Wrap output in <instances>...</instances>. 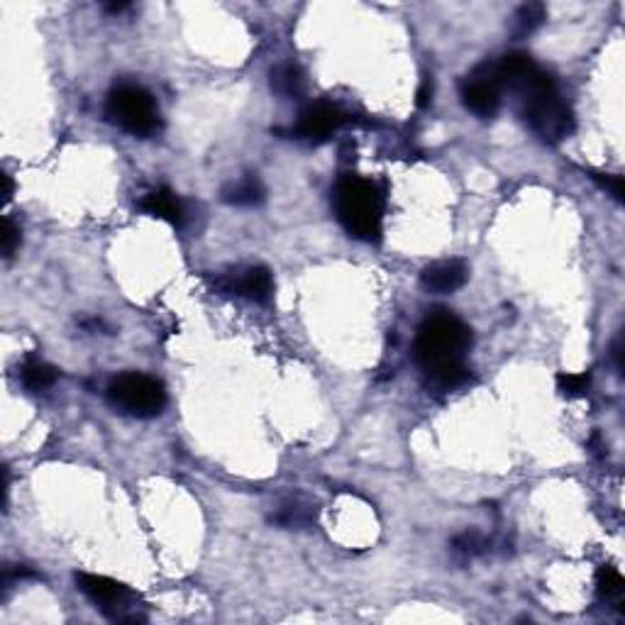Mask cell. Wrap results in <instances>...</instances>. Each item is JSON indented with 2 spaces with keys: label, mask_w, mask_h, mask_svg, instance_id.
I'll list each match as a JSON object with an SVG mask.
<instances>
[{
  "label": "cell",
  "mask_w": 625,
  "mask_h": 625,
  "mask_svg": "<svg viewBox=\"0 0 625 625\" xmlns=\"http://www.w3.org/2000/svg\"><path fill=\"white\" fill-rule=\"evenodd\" d=\"M594 178L603 186V188H606V191H610V194H613V198H616V201H623V194H625L623 178L610 176V174H606V176H603V174H594Z\"/></svg>",
  "instance_id": "obj_21"
},
{
  "label": "cell",
  "mask_w": 625,
  "mask_h": 625,
  "mask_svg": "<svg viewBox=\"0 0 625 625\" xmlns=\"http://www.w3.org/2000/svg\"><path fill=\"white\" fill-rule=\"evenodd\" d=\"M487 538L484 535H479V533H474V530H469V533H462V535H457L455 540H452V548H455V552L457 555H462V557H477V555H481L484 549H487Z\"/></svg>",
  "instance_id": "obj_18"
},
{
  "label": "cell",
  "mask_w": 625,
  "mask_h": 625,
  "mask_svg": "<svg viewBox=\"0 0 625 625\" xmlns=\"http://www.w3.org/2000/svg\"><path fill=\"white\" fill-rule=\"evenodd\" d=\"M471 348V328L449 310H432L416 335V359L425 377L440 388H457L469 378L464 357Z\"/></svg>",
  "instance_id": "obj_2"
},
{
  "label": "cell",
  "mask_w": 625,
  "mask_h": 625,
  "mask_svg": "<svg viewBox=\"0 0 625 625\" xmlns=\"http://www.w3.org/2000/svg\"><path fill=\"white\" fill-rule=\"evenodd\" d=\"M139 208L145 210L147 216H155L171 225H178L181 217H184L181 201H178L176 194L169 191V188H155V191L145 194V198L139 201Z\"/></svg>",
  "instance_id": "obj_11"
},
{
  "label": "cell",
  "mask_w": 625,
  "mask_h": 625,
  "mask_svg": "<svg viewBox=\"0 0 625 625\" xmlns=\"http://www.w3.org/2000/svg\"><path fill=\"white\" fill-rule=\"evenodd\" d=\"M271 91L281 96V98H298L306 91V76H303L301 66L291 62L277 64L269 74Z\"/></svg>",
  "instance_id": "obj_12"
},
{
  "label": "cell",
  "mask_w": 625,
  "mask_h": 625,
  "mask_svg": "<svg viewBox=\"0 0 625 625\" xmlns=\"http://www.w3.org/2000/svg\"><path fill=\"white\" fill-rule=\"evenodd\" d=\"M589 381H591L589 374H559V377H557V387H559L562 394L581 396L587 394Z\"/></svg>",
  "instance_id": "obj_20"
},
{
  "label": "cell",
  "mask_w": 625,
  "mask_h": 625,
  "mask_svg": "<svg viewBox=\"0 0 625 625\" xmlns=\"http://www.w3.org/2000/svg\"><path fill=\"white\" fill-rule=\"evenodd\" d=\"M223 286L230 294H237L255 303H267L274 294V278L267 267H247L227 278Z\"/></svg>",
  "instance_id": "obj_10"
},
{
  "label": "cell",
  "mask_w": 625,
  "mask_h": 625,
  "mask_svg": "<svg viewBox=\"0 0 625 625\" xmlns=\"http://www.w3.org/2000/svg\"><path fill=\"white\" fill-rule=\"evenodd\" d=\"M76 584L96 603V609H101L113 620H145L137 613V596L120 581L81 571L76 574Z\"/></svg>",
  "instance_id": "obj_6"
},
{
  "label": "cell",
  "mask_w": 625,
  "mask_h": 625,
  "mask_svg": "<svg viewBox=\"0 0 625 625\" xmlns=\"http://www.w3.org/2000/svg\"><path fill=\"white\" fill-rule=\"evenodd\" d=\"M548 17V10L542 3H525L520 8L516 10L513 15V23H510V35L516 39H523L528 35H533Z\"/></svg>",
  "instance_id": "obj_15"
},
{
  "label": "cell",
  "mask_w": 625,
  "mask_h": 625,
  "mask_svg": "<svg viewBox=\"0 0 625 625\" xmlns=\"http://www.w3.org/2000/svg\"><path fill=\"white\" fill-rule=\"evenodd\" d=\"M56 378H59V369L52 367V364L39 362V359L25 362L23 369H20V381L32 394H42L46 388H52L56 384Z\"/></svg>",
  "instance_id": "obj_14"
},
{
  "label": "cell",
  "mask_w": 625,
  "mask_h": 625,
  "mask_svg": "<svg viewBox=\"0 0 625 625\" xmlns=\"http://www.w3.org/2000/svg\"><path fill=\"white\" fill-rule=\"evenodd\" d=\"M345 123H348V116L342 110H338L335 106H328V103H318V106H310L298 116L294 135L298 139H306V142H325L332 132L340 130Z\"/></svg>",
  "instance_id": "obj_8"
},
{
  "label": "cell",
  "mask_w": 625,
  "mask_h": 625,
  "mask_svg": "<svg viewBox=\"0 0 625 625\" xmlns=\"http://www.w3.org/2000/svg\"><path fill=\"white\" fill-rule=\"evenodd\" d=\"M3 198H5V201L13 198V178H10L8 174H3Z\"/></svg>",
  "instance_id": "obj_23"
},
{
  "label": "cell",
  "mask_w": 625,
  "mask_h": 625,
  "mask_svg": "<svg viewBox=\"0 0 625 625\" xmlns=\"http://www.w3.org/2000/svg\"><path fill=\"white\" fill-rule=\"evenodd\" d=\"M106 117L135 137H152L162 127V117L152 93L137 84H120L108 93Z\"/></svg>",
  "instance_id": "obj_4"
},
{
  "label": "cell",
  "mask_w": 625,
  "mask_h": 625,
  "mask_svg": "<svg viewBox=\"0 0 625 625\" xmlns=\"http://www.w3.org/2000/svg\"><path fill=\"white\" fill-rule=\"evenodd\" d=\"M316 520V509L310 503L288 501L271 516V523L281 525V528H306Z\"/></svg>",
  "instance_id": "obj_16"
},
{
  "label": "cell",
  "mask_w": 625,
  "mask_h": 625,
  "mask_svg": "<svg viewBox=\"0 0 625 625\" xmlns=\"http://www.w3.org/2000/svg\"><path fill=\"white\" fill-rule=\"evenodd\" d=\"M430 101H432V81L430 78H425L423 86H420V91H418V106H428Z\"/></svg>",
  "instance_id": "obj_22"
},
{
  "label": "cell",
  "mask_w": 625,
  "mask_h": 625,
  "mask_svg": "<svg viewBox=\"0 0 625 625\" xmlns=\"http://www.w3.org/2000/svg\"><path fill=\"white\" fill-rule=\"evenodd\" d=\"M0 247H3V257L10 259L20 247V227H17L8 216L3 217V232H0Z\"/></svg>",
  "instance_id": "obj_19"
},
{
  "label": "cell",
  "mask_w": 625,
  "mask_h": 625,
  "mask_svg": "<svg viewBox=\"0 0 625 625\" xmlns=\"http://www.w3.org/2000/svg\"><path fill=\"white\" fill-rule=\"evenodd\" d=\"M462 103L479 117H494L501 108L503 84L499 66L494 62H484L464 76L462 81Z\"/></svg>",
  "instance_id": "obj_7"
},
{
  "label": "cell",
  "mask_w": 625,
  "mask_h": 625,
  "mask_svg": "<svg viewBox=\"0 0 625 625\" xmlns=\"http://www.w3.org/2000/svg\"><path fill=\"white\" fill-rule=\"evenodd\" d=\"M596 589H599V596L606 599V601L620 603L625 596V580L620 577V571L613 570V567H603V570H599V577H596Z\"/></svg>",
  "instance_id": "obj_17"
},
{
  "label": "cell",
  "mask_w": 625,
  "mask_h": 625,
  "mask_svg": "<svg viewBox=\"0 0 625 625\" xmlns=\"http://www.w3.org/2000/svg\"><path fill=\"white\" fill-rule=\"evenodd\" d=\"M335 210L342 227L362 242H377L381 237L384 198L377 184L359 174H345L335 184Z\"/></svg>",
  "instance_id": "obj_3"
},
{
  "label": "cell",
  "mask_w": 625,
  "mask_h": 625,
  "mask_svg": "<svg viewBox=\"0 0 625 625\" xmlns=\"http://www.w3.org/2000/svg\"><path fill=\"white\" fill-rule=\"evenodd\" d=\"M469 278V267L462 259H442L420 271V284L430 294H455Z\"/></svg>",
  "instance_id": "obj_9"
},
{
  "label": "cell",
  "mask_w": 625,
  "mask_h": 625,
  "mask_svg": "<svg viewBox=\"0 0 625 625\" xmlns=\"http://www.w3.org/2000/svg\"><path fill=\"white\" fill-rule=\"evenodd\" d=\"M264 186L257 176H245L239 181H232L223 188V201L230 206H239V208H249L257 203L264 201Z\"/></svg>",
  "instance_id": "obj_13"
},
{
  "label": "cell",
  "mask_w": 625,
  "mask_h": 625,
  "mask_svg": "<svg viewBox=\"0 0 625 625\" xmlns=\"http://www.w3.org/2000/svg\"><path fill=\"white\" fill-rule=\"evenodd\" d=\"M127 8V3H113V5H106V10H110V13H120V10Z\"/></svg>",
  "instance_id": "obj_24"
},
{
  "label": "cell",
  "mask_w": 625,
  "mask_h": 625,
  "mask_svg": "<svg viewBox=\"0 0 625 625\" xmlns=\"http://www.w3.org/2000/svg\"><path fill=\"white\" fill-rule=\"evenodd\" d=\"M108 401L125 416L152 418L159 416L166 403V391L162 381L147 374H120L108 384Z\"/></svg>",
  "instance_id": "obj_5"
},
{
  "label": "cell",
  "mask_w": 625,
  "mask_h": 625,
  "mask_svg": "<svg viewBox=\"0 0 625 625\" xmlns=\"http://www.w3.org/2000/svg\"><path fill=\"white\" fill-rule=\"evenodd\" d=\"M496 66L501 74L503 91L516 96L520 117L542 142H562L570 137L574 116L548 71H542L523 52L506 55Z\"/></svg>",
  "instance_id": "obj_1"
}]
</instances>
